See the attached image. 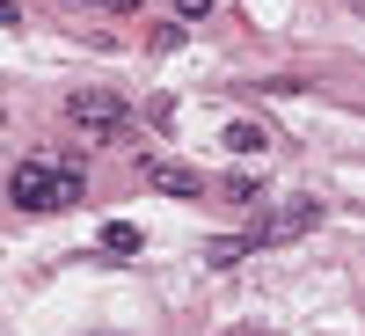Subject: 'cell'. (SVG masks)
Listing matches in <instances>:
<instances>
[{
    "mask_svg": "<svg viewBox=\"0 0 365 336\" xmlns=\"http://www.w3.org/2000/svg\"><path fill=\"white\" fill-rule=\"evenodd\" d=\"M220 198H227V205H263V183H256V175H241V168H234V175L220 183Z\"/></svg>",
    "mask_w": 365,
    "mask_h": 336,
    "instance_id": "obj_7",
    "label": "cell"
},
{
    "mask_svg": "<svg viewBox=\"0 0 365 336\" xmlns=\"http://www.w3.org/2000/svg\"><path fill=\"white\" fill-rule=\"evenodd\" d=\"M103 249H110V256H139V249H146V234L125 227V220H110V227H103Z\"/></svg>",
    "mask_w": 365,
    "mask_h": 336,
    "instance_id": "obj_6",
    "label": "cell"
},
{
    "mask_svg": "<svg viewBox=\"0 0 365 336\" xmlns=\"http://www.w3.org/2000/svg\"><path fill=\"white\" fill-rule=\"evenodd\" d=\"M314 227V205H285V212H270L263 227H249L256 234V249H270V241H292V234H307Z\"/></svg>",
    "mask_w": 365,
    "mask_h": 336,
    "instance_id": "obj_4",
    "label": "cell"
},
{
    "mask_svg": "<svg viewBox=\"0 0 365 336\" xmlns=\"http://www.w3.org/2000/svg\"><path fill=\"white\" fill-rule=\"evenodd\" d=\"M66 125L88 132V139H125L132 132V103L117 88H73L66 96Z\"/></svg>",
    "mask_w": 365,
    "mask_h": 336,
    "instance_id": "obj_2",
    "label": "cell"
},
{
    "mask_svg": "<svg viewBox=\"0 0 365 336\" xmlns=\"http://www.w3.org/2000/svg\"><path fill=\"white\" fill-rule=\"evenodd\" d=\"M220 139L234 146V154H263V146H270V125H256V117H227Z\"/></svg>",
    "mask_w": 365,
    "mask_h": 336,
    "instance_id": "obj_5",
    "label": "cell"
},
{
    "mask_svg": "<svg viewBox=\"0 0 365 336\" xmlns=\"http://www.w3.org/2000/svg\"><path fill=\"white\" fill-rule=\"evenodd\" d=\"M139 175L154 183L161 198H205V175H197V168H182V161H168V154H146Z\"/></svg>",
    "mask_w": 365,
    "mask_h": 336,
    "instance_id": "obj_3",
    "label": "cell"
},
{
    "mask_svg": "<svg viewBox=\"0 0 365 336\" xmlns=\"http://www.w3.org/2000/svg\"><path fill=\"white\" fill-rule=\"evenodd\" d=\"M88 198V175L66 161H15L8 168V205L15 212H73Z\"/></svg>",
    "mask_w": 365,
    "mask_h": 336,
    "instance_id": "obj_1",
    "label": "cell"
},
{
    "mask_svg": "<svg viewBox=\"0 0 365 336\" xmlns=\"http://www.w3.org/2000/svg\"><path fill=\"white\" fill-rule=\"evenodd\" d=\"M175 15H182V22H197V15H212V0H175Z\"/></svg>",
    "mask_w": 365,
    "mask_h": 336,
    "instance_id": "obj_8",
    "label": "cell"
},
{
    "mask_svg": "<svg viewBox=\"0 0 365 336\" xmlns=\"http://www.w3.org/2000/svg\"><path fill=\"white\" fill-rule=\"evenodd\" d=\"M110 8H139V0H110Z\"/></svg>",
    "mask_w": 365,
    "mask_h": 336,
    "instance_id": "obj_9",
    "label": "cell"
},
{
    "mask_svg": "<svg viewBox=\"0 0 365 336\" xmlns=\"http://www.w3.org/2000/svg\"><path fill=\"white\" fill-rule=\"evenodd\" d=\"M96 8H110V0H96Z\"/></svg>",
    "mask_w": 365,
    "mask_h": 336,
    "instance_id": "obj_10",
    "label": "cell"
}]
</instances>
